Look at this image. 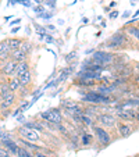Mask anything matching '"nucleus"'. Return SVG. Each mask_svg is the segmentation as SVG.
<instances>
[{
  "instance_id": "nucleus-1",
  "label": "nucleus",
  "mask_w": 139,
  "mask_h": 157,
  "mask_svg": "<svg viewBox=\"0 0 139 157\" xmlns=\"http://www.w3.org/2000/svg\"><path fill=\"white\" fill-rule=\"evenodd\" d=\"M82 103H89V104H96V106H102V104H110L111 103V98L106 95H102L99 92L91 90V92L85 93L82 98Z\"/></svg>"
},
{
  "instance_id": "nucleus-2",
  "label": "nucleus",
  "mask_w": 139,
  "mask_h": 157,
  "mask_svg": "<svg viewBox=\"0 0 139 157\" xmlns=\"http://www.w3.org/2000/svg\"><path fill=\"white\" fill-rule=\"evenodd\" d=\"M91 128H92V131H93V133H95L98 142L100 143L102 146H107L111 143L113 138H111V135H110L109 129L100 127V125H93V127H91Z\"/></svg>"
},
{
  "instance_id": "nucleus-3",
  "label": "nucleus",
  "mask_w": 139,
  "mask_h": 157,
  "mask_svg": "<svg viewBox=\"0 0 139 157\" xmlns=\"http://www.w3.org/2000/svg\"><path fill=\"white\" fill-rule=\"evenodd\" d=\"M96 121L100 127L106 128V129H114L117 127V117L114 114H110V113H100L99 116H96Z\"/></svg>"
},
{
  "instance_id": "nucleus-4",
  "label": "nucleus",
  "mask_w": 139,
  "mask_h": 157,
  "mask_svg": "<svg viewBox=\"0 0 139 157\" xmlns=\"http://www.w3.org/2000/svg\"><path fill=\"white\" fill-rule=\"evenodd\" d=\"M17 135L20 138H22V139L29 140V142H36V140L41 139V132H38V131L32 129V128L27 127V125H24V124L21 125V127H18Z\"/></svg>"
},
{
  "instance_id": "nucleus-5",
  "label": "nucleus",
  "mask_w": 139,
  "mask_h": 157,
  "mask_svg": "<svg viewBox=\"0 0 139 157\" xmlns=\"http://www.w3.org/2000/svg\"><path fill=\"white\" fill-rule=\"evenodd\" d=\"M92 60H93L95 64L104 67V65H109L114 61V54L109 53V52H104V50H98V52H93Z\"/></svg>"
},
{
  "instance_id": "nucleus-6",
  "label": "nucleus",
  "mask_w": 139,
  "mask_h": 157,
  "mask_svg": "<svg viewBox=\"0 0 139 157\" xmlns=\"http://www.w3.org/2000/svg\"><path fill=\"white\" fill-rule=\"evenodd\" d=\"M39 117L42 118V121L52 122V124H61L63 122V116L59 109H50L48 111H43L39 114Z\"/></svg>"
},
{
  "instance_id": "nucleus-7",
  "label": "nucleus",
  "mask_w": 139,
  "mask_h": 157,
  "mask_svg": "<svg viewBox=\"0 0 139 157\" xmlns=\"http://www.w3.org/2000/svg\"><path fill=\"white\" fill-rule=\"evenodd\" d=\"M128 44V38L122 31H118L115 32L114 35L110 38V42H109V46L110 48H115V49H120V48H125Z\"/></svg>"
},
{
  "instance_id": "nucleus-8",
  "label": "nucleus",
  "mask_w": 139,
  "mask_h": 157,
  "mask_svg": "<svg viewBox=\"0 0 139 157\" xmlns=\"http://www.w3.org/2000/svg\"><path fill=\"white\" fill-rule=\"evenodd\" d=\"M15 67H17V63L14 61V60L9 59L7 61H4L3 64H2V67H0V72L3 75H13L15 71Z\"/></svg>"
},
{
  "instance_id": "nucleus-9",
  "label": "nucleus",
  "mask_w": 139,
  "mask_h": 157,
  "mask_svg": "<svg viewBox=\"0 0 139 157\" xmlns=\"http://www.w3.org/2000/svg\"><path fill=\"white\" fill-rule=\"evenodd\" d=\"M0 143L4 146V147L7 149V150L10 151V153L13 154V157H15V153H17V149H18V143L17 140H14L13 138H4V139L0 140Z\"/></svg>"
},
{
  "instance_id": "nucleus-10",
  "label": "nucleus",
  "mask_w": 139,
  "mask_h": 157,
  "mask_svg": "<svg viewBox=\"0 0 139 157\" xmlns=\"http://www.w3.org/2000/svg\"><path fill=\"white\" fill-rule=\"evenodd\" d=\"M117 131H118L120 133V136L121 138H128L131 135V133L133 132V128L131 127L129 124H127V122H117Z\"/></svg>"
},
{
  "instance_id": "nucleus-11",
  "label": "nucleus",
  "mask_w": 139,
  "mask_h": 157,
  "mask_svg": "<svg viewBox=\"0 0 139 157\" xmlns=\"http://www.w3.org/2000/svg\"><path fill=\"white\" fill-rule=\"evenodd\" d=\"M31 71V65H29V61L28 60H24V61H20L17 63V67H15V77H21L22 74H25V72Z\"/></svg>"
},
{
  "instance_id": "nucleus-12",
  "label": "nucleus",
  "mask_w": 139,
  "mask_h": 157,
  "mask_svg": "<svg viewBox=\"0 0 139 157\" xmlns=\"http://www.w3.org/2000/svg\"><path fill=\"white\" fill-rule=\"evenodd\" d=\"M10 59L14 60L15 63H20V61H24V60H27V54L22 53L20 49H15V50L10 52Z\"/></svg>"
},
{
  "instance_id": "nucleus-13",
  "label": "nucleus",
  "mask_w": 139,
  "mask_h": 157,
  "mask_svg": "<svg viewBox=\"0 0 139 157\" xmlns=\"http://www.w3.org/2000/svg\"><path fill=\"white\" fill-rule=\"evenodd\" d=\"M79 117H81V122H82L83 127H93V125H95V120H96L95 117H92L85 113H82Z\"/></svg>"
},
{
  "instance_id": "nucleus-14",
  "label": "nucleus",
  "mask_w": 139,
  "mask_h": 157,
  "mask_svg": "<svg viewBox=\"0 0 139 157\" xmlns=\"http://www.w3.org/2000/svg\"><path fill=\"white\" fill-rule=\"evenodd\" d=\"M17 78L20 79L21 86H28V85H31V83H32V72H31V71L25 72V74H22L21 77H17Z\"/></svg>"
},
{
  "instance_id": "nucleus-15",
  "label": "nucleus",
  "mask_w": 139,
  "mask_h": 157,
  "mask_svg": "<svg viewBox=\"0 0 139 157\" xmlns=\"http://www.w3.org/2000/svg\"><path fill=\"white\" fill-rule=\"evenodd\" d=\"M98 92L102 93V95L110 96L113 92H114V86H110V85H107V83H102V85L98 86Z\"/></svg>"
},
{
  "instance_id": "nucleus-16",
  "label": "nucleus",
  "mask_w": 139,
  "mask_h": 157,
  "mask_svg": "<svg viewBox=\"0 0 139 157\" xmlns=\"http://www.w3.org/2000/svg\"><path fill=\"white\" fill-rule=\"evenodd\" d=\"M15 157H33V151L29 150V149H27V147H24V146H18Z\"/></svg>"
},
{
  "instance_id": "nucleus-17",
  "label": "nucleus",
  "mask_w": 139,
  "mask_h": 157,
  "mask_svg": "<svg viewBox=\"0 0 139 157\" xmlns=\"http://www.w3.org/2000/svg\"><path fill=\"white\" fill-rule=\"evenodd\" d=\"M9 88H10V90L11 92H18L20 90V88H21V83H20V79H18L17 77H14V78H10L9 79Z\"/></svg>"
},
{
  "instance_id": "nucleus-18",
  "label": "nucleus",
  "mask_w": 139,
  "mask_h": 157,
  "mask_svg": "<svg viewBox=\"0 0 139 157\" xmlns=\"http://www.w3.org/2000/svg\"><path fill=\"white\" fill-rule=\"evenodd\" d=\"M24 125H27V127L32 128V129L38 131V132H41V133L44 131L43 124H42V122H39V121H27V122H24Z\"/></svg>"
},
{
  "instance_id": "nucleus-19",
  "label": "nucleus",
  "mask_w": 139,
  "mask_h": 157,
  "mask_svg": "<svg viewBox=\"0 0 139 157\" xmlns=\"http://www.w3.org/2000/svg\"><path fill=\"white\" fill-rule=\"evenodd\" d=\"M6 40H7V44H9L10 50H15V49L20 48L22 39H20V38H9V39H6Z\"/></svg>"
},
{
  "instance_id": "nucleus-20",
  "label": "nucleus",
  "mask_w": 139,
  "mask_h": 157,
  "mask_svg": "<svg viewBox=\"0 0 139 157\" xmlns=\"http://www.w3.org/2000/svg\"><path fill=\"white\" fill-rule=\"evenodd\" d=\"M92 140H93V135L89 132H86V131H83L82 133H81V145L86 146V145H91Z\"/></svg>"
},
{
  "instance_id": "nucleus-21",
  "label": "nucleus",
  "mask_w": 139,
  "mask_h": 157,
  "mask_svg": "<svg viewBox=\"0 0 139 157\" xmlns=\"http://www.w3.org/2000/svg\"><path fill=\"white\" fill-rule=\"evenodd\" d=\"M9 93H11V90H10V88H9V83L7 82H2L0 83V96L2 98H6Z\"/></svg>"
},
{
  "instance_id": "nucleus-22",
  "label": "nucleus",
  "mask_w": 139,
  "mask_h": 157,
  "mask_svg": "<svg viewBox=\"0 0 139 157\" xmlns=\"http://www.w3.org/2000/svg\"><path fill=\"white\" fill-rule=\"evenodd\" d=\"M20 49L21 52H22V53H25V54H28L31 52V49H32V44L29 43V42H27V40H22L21 42V44H20Z\"/></svg>"
},
{
  "instance_id": "nucleus-23",
  "label": "nucleus",
  "mask_w": 139,
  "mask_h": 157,
  "mask_svg": "<svg viewBox=\"0 0 139 157\" xmlns=\"http://www.w3.org/2000/svg\"><path fill=\"white\" fill-rule=\"evenodd\" d=\"M127 33L128 35H132L136 38V40L139 42V27H135V25H131V27L127 28Z\"/></svg>"
},
{
  "instance_id": "nucleus-24",
  "label": "nucleus",
  "mask_w": 139,
  "mask_h": 157,
  "mask_svg": "<svg viewBox=\"0 0 139 157\" xmlns=\"http://www.w3.org/2000/svg\"><path fill=\"white\" fill-rule=\"evenodd\" d=\"M0 157H13V154L0 143Z\"/></svg>"
},
{
  "instance_id": "nucleus-25",
  "label": "nucleus",
  "mask_w": 139,
  "mask_h": 157,
  "mask_svg": "<svg viewBox=\"0 0 139 157\" xmlns=\"http://www.w3.org/2000/svg\"><path fill=\"white\" fill-rule=\"evenodd\" d=\"M35 28H36V31H38V33H41L42 38H44V36L48 35V29H46V28L39 27V25H35Z\"/></svg>"
},
{
  "instance_id": "nucleus-26",
  "label": "nucleus",
  "mask_w": 139,
  "mask_h": 157,
  "mask_svg": "<svg viewBox=\"0 0 139 157\" xmlns=\"http://www.w3.org/2000/svg\"><path fill=\"white\" fill-rule=\"evenodd\" d=\"M2 52H11L9 48V44H7V40L0 42V53H2Z\"/></svg>"
},
{
  "instance_id": "nucleus-27",
  "label": "nucleus",
  "mask_w": 139,
  "mask_h": 157,
  "mask_svg": "<svg viewBox=\"0 0 139 157\" xmlns=\"http://www.w3.org/2000/svg\"><path fill=\"white\" fill-rule=\"evenodd\" d=\"M14 3L22 4L24 7H31L32 6V2H31V0H14Z\"/></svg>"
},
{
  "instance_id": "nucleus-28",
  "label": "nucleus",
  "mask_w": 139,
  "mask_h": 157,
  "mask_svg": "<svg viewBox=\"0 0 139 157\" xmlns=\"http://www.w3.org/2000/svg\"><path fill=\"white\" fill-rule=\"evenodd\" d=\"M10 59V52H2L0 53V61H7Z\"/></svg>"
},
{
  "instance_id": "nucleus-29",
  "label": "nucleus",
  "mask_w": 139,
  "mask_h": 157,
  "mask_svg": "<svg viewBox=\"0 0 139 157\" xmlns=\"http://www.w3.org/2000/svg\"><path fill=\"white\" fill-rule=\"evenodd\" d=\"M33 157H50V154H46L42 150H38V151H33Z\"/></svg>"
},
{
  "instance_id": "nucleus-30",
  "label": "nucleus",
  "mask_w": 139,
  "mask_h": 157,
  "mask_svg": "<svg viewBox=\"0 0 139 157\" xmlns=\"http://www.w3.org/2000/svg\"><path fill=\"white\" fill-rule=\"evenodd\" d=\"M43 2L48 4L49 7H53V9L56 7V0H43Z\"/></svg>"
},
{
  "instance_id": "nucleus-31",
  "label": "nucleus",
  "mask_w": 139,
  "mask_h": 157,
  "mask_svg": "<svg viewBox=\"0 0 139 157\" xmlns=\"http://www.w3.org/2000/svg\"><path fill=\"white\" fill-rule=\"evenodd\" d=\"M35 11H36V14L38 15H41L42 13H44V10H43V7L42 6H38V7H35Z\"/></svg>"
},
{
  "instance_id": "nucleus-32",
  "label": "nucleus",
  "mask_w": 139,
  "mask_h": 157,
  "mask_svg": "<svg viewBox=\"0 0 139 157\" xmlns=\"http://www.w3.org/2000/svg\"><path fill=\"white\" fill-rule=\"evenodd\" d=\"M17 122H21V124H24V122H25V117H24V116H20V114H18V116H17Z\"/></svg>"
},
{
  "instance_id": "nucleus-33",
  "label": "nucleus",
  "mask_w": 139,
  "mask_h": 157,
  "mask_svg": "<svg viewBox=\"0 0 139 157\" xmlns=\"http://www.w3.org/2000/svg\"><path fill=\"white\" fill-rule=\"evenodd\" d=\"M44 39H46V42H48V43H53V42H54V39L52 38V36L49 35V33H48L46 36H44Z\"/></svg>"
},
{
  "instance_id": "nucleus-34",
  "label": "nucleus",
  "mask_w": 139,
  "mask_h": 157,
  "mask_svg": "<svg viewBox=\"0 0 139 157\" xmlns=\"http://www.w3.org/2000/svg\"><path fill=\"white\" fill-rule=\"evenodd\" d=\"M117 17H118V11H113L110 14V18H117Z\"/></svg>"
},
{
  "instance_id": "nucleus-35",
  "label": "nucleus",
  "mask_w": 139,
  "mask_h": 157,
  "mask_svg": "<svg viewBox=\"0 0 139 157\" xmlns=\"http://www.w3.org/2000/svg\"><path fill=\"white\" fill-rule=\"evenodd\" d=\"M71 59H75V53H70L68 54V57H67V61H70Z\"/></svg>"
},
{
  "instance_id": "nucleus-36",
  "label": "nucleus",
  "mask_w": 139,
  "mask_h": 157,
  "mask_svg": "<svg viewBox=\"0 0 139 157\" xmlns=\"http://www.w3.org/2000/svg\"><path fill=\"white\" fill-rule=\"evenodd\" d=\"M18 22H21V18H17V20H14L11 22V25H15V24H18Z\"/></svg>"
},
{
  "instance_id": "nucleus-37",
  "label": "nucleus",
  "mask_w": 139,
  "mask_h": 157,
  "mask_svg": "<svg viewBox=\"0 0 139 157\" xmlns=\"http://www.w3.org/2000/svg\"><path fill=\"white\" fill-rule=\"evenodd\" d=\"M18 29H20V28H18V27H17V28H14V29L11 31V33H17V32H18Z\"/></svg>"
},
{
  "instance_id": "nucleus-38",
  "label": "nucleus",
  "mask_w": 139,
  "mask_h": 157,
  "mask_svg": "<svg viewBox=\"0 0 139 157\" xmlns=\"http://www.w3.org/2000/svg\"><path fill=\"white\" fill-rule=\"evenodd\" d=\"M129 15H131V13H129V11H127V13H125V14H124V18H127V17H129Z\"/></svg>"
},
{
  "instance_id": "nucleus-39",
  "label": "nucleus",
  "mask_w": 139,
  "mask_h": 157,
  "mask_svg": "<svg viewBox=\"0 0 139 157\" xmlns=\"http://www.w3.org/2000/svg\"><path fill=\"white\" fill-rule=\"evenodd\" d=\"M135 81H136V83H139V74L136 75V79H135Z\"/></svg>"
},
{
  "instance_id": "nucleus-40",
  "label": "nucleus",
  "mask_w": 139,
  "mask_h": 157,
  "mask_svg": "<svg viewBox=\"0 0 139 157\" xmlns=\"http://www.w3.org/2000/svg\"><path fill=\"white\" fill-rule=\"evenodd\" d=\"M35 2H36L38 4H39V3H43V0H35Z\"/></svg>"
},
{
  "instance_id": "nucleus-41",
  "label": "nucleus",
  "mask_w": 139,
  "mask_h": 157,
  "mask_svg": "<svg viewBox=\"0 0 139 157\" xmlns=\"http://www.w3.org/2000/svg\"><path fill=\"white\" fill-rule=\"evenodd\" d=\"M135 2H136V0H132V3H135Z\"/></svg>"
}]
</instances>
